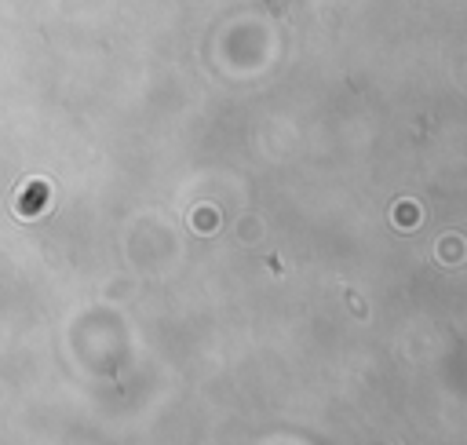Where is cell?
I'll list each match as a JSON object with an SVG mask.
<instances>
[{
    "instance_id": "1",
    "label": "cell",
    "mask_w": 467,
    "mask_h": 445,
    "mask_svg": "<svg viewBox=\"0 0 467 445\" xmlns=\"http://www.w3.org/2000/svg\"><path fill=\"white\" fill-rule=\"evenodd\" d=\"M398 219H402V223H416V208L402 204V208H398Z\"/></svg>"
}]
</instances>
